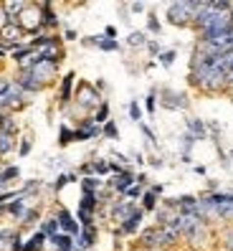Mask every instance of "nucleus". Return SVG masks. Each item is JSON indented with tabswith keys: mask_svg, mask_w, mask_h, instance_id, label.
I'll list each match as a JSON object with an SVG mask.
<instances>
[{
	"mask_svg": "<svg viewBox=\"0 0 233 251\" xmlns=\"http://www.w3.org/2000/svg\"><path fill=\"white\" fill-rule=\"evenodd\" d=\"M23 89L16 79H0V109H18L23 104Z\"/></svg>",
	"mask_w": 233,
	"mask_h": 251,
	"instance_id": "nucleus-1",
	"label": "nucleus"
},
{
	"mask_svg": "<svg viewBox=\"0 0 233 251\" xmlns=\"http://www.w3.org/2000/svg\"><path fill=\"white\" fill-rule=\"evenodd\" d=\"M195 16V3H187V0H180V3H170L167 5V23L172 25H190Z\"/></svg>",
	"mask_w": 233,
	"mask_h": 251,
	"instance_id": "nucleus-2",
	"label": "nucleus"
},
{
	"mask_svg": "<svg viewBox=\"0 0 233 251\" xmlns=\"http://www.w3.org/2000/svg\"><path fill=\"white\" fill-rule=\"evenodd\" d=\"M16 23L28 33H38L43 28V23H41V3H28L23 8V13L16 18Z\"/></svg>",
	"mask_w": 233,
	"mask_h": 251,
	"instance_id": "nucleus-3",
	"label": "nucleus"
},
{
	"mask_svg": "<svg viewBox=\"0 0 233 251\" xmlns=\"http://www.w3.org/2000/svg\"><path fill=\"white\" fill-rule=\"evenodd\" d=\"M56 71H58V66H56V64H51V61H43V58H38V53H36L33 66L28 69V74H31L33 79H38L43 86H46V84L56 76Z\"/></svg>",
	"mask_w": 233,
	"mask_h": 251,
	"instance_id": "nucleus-4",
	"label": "nucleus"
},
{
	"mask_svg": "<svg viewBox=\"0 0 233 251\" xmlns=\"http://www.w3.org/2000/svg\"><path fill=\"white\" fill-rule=\"evenodd\" d=\"M79 104H81L84 109H92V107H96V109H99L101 97H99V92H96V86L86 84V81H81V84H79Z\"/></svg>",
	"mask_w": 233,
	"mask_h": 251,
	"instance_id": "nucleus-5",
	"label": "nucleus"
},
{
	"mask_svg": "<svg viewBox=\"0 0 233 251\" xmlns=\"http://www.w3.org/2000/svg\"><path fill=\"white\" fill-rule=\"evenodd\" d=\"M56 221H58V228H61V233H69V236H76L81 233V226H79V221L71 216L66 208H58V213H56Z\"/></svg>",
	"mask_w": 233,
	"mask_h": 251,
	"instance_id": "nucleus-6",
	"label": "nucleus"
},
{
	"mask_svg": "<svg viewBox=\"0 0 233 251\" xmlns=\"http://www.w3.org/2000/svg\"><path fill=\"white\" fill-rule=\"evenodd\" d=\"M135 183H137V175H135L132 170H124V173L114 175V178L109 180V185H112V188L116 190V193H122V196H124V193H127V190L132 188Z\"/></svg>",
	"mask_w": 233,
	"mask_h": 251,
	"instance_id": "nucleus-7",
	"label": "nucleus"
},
{
	"mask_svg": "<svg viewBox=\"0 0 233 251\" xmlns=\"http://www.w3.org/2000/svg\"><path fill=\"white\" fill-rule=\"evenodd\" d=\"M137 208H140V205H135V201H116V203L112 205V218L119 221V226H122Z\"/></svg>",
	"mask_w": 233,
	"mask_h": 251,
	"instance_id": "nucleus-8",
	"label": "nucleus"
},
{
	"mask_svg": "<svg viewBox=\"0 0 233 251\" xmlns=\"http://www.w3.org/2000/svg\"><path fill=\"white\" fill-rule=\"evenodd\" d=\"M142 221H144V211L142 208H137L132 216H129L127 221H124V224L119 226V233L122 236H132V233H137L140 231V226H142Z\"/></svg>",
	"mask_w": 233,
	"mask_h": 251,
	"instance_id": "nucleus-9",
	"label": "nucleus"
},
{
	"mask_svg": "<svg viewBox=\"0 0 233 251\" xmlns=\"http://www.w3.org/2000/svg\"><path fill=\"white\" fill-rule=\"evenodd\" d=\"M96 241V228H81V233L74 239V251H86V249H92Z\"/></svg>",
	"mask_w": 233,
	"mask_h": 251,
	"instance_id": "nucleus-10",
	"label": "nucleus"
},
{
	"mask_svg": "<svg viewBox=\"0 0 233 251\" xmlns=\"http://www.w3.org/2000/svg\"><path fill=\"white\" fill-rule=\"evenodd\" d=\"M16 81H18L21 89H23V92H28V94H38V92L43 89V84H41L38 79H33L28 71H18V79H16Z\"/></svg>",
	"mask_w": 233,
	"mask_h": 251,
	"instance_id": "nucleus-11",
	"label": "nucleus"
},
{
	"mask_svg": "<svg viewBox=\"0 0 233 251\" xmlns=\"http://www.w3.org/2000/svg\"><path fill=\"white\" fill-rule=\"evenodd\" d=\"M163 107L167 109H185L187 107V97L180 92H163Z\"/></svg>",
	"mask_w": 233,
	"mask_h": 251,
	"instance_id": "nucleus-12",
	"label": "nucleus"
},
{
	"mask_svg": "<svg viewBox=\"0 0 233 251\" xmlns=\"http://www.w3.org/2000/svg\"><path fill=\"white\" fill-rule=\"evenodd\" d=\"M25 198H28V196H23V193H21L18 198H13V201L5 205V211H8L13 218H18V221H21V218L25 216V211H28V201H25Z\"/></svg>",
	"mask_w": 233,
	"mask_h": 251,
	"instance_id": "nucleus-13",
	"label": "nucleus"
},
{
	"mask_svg": "<svg viewBox=\"0 0 233 251\" xmlns=\"http://www.w3.org/2000/svg\"><path fill=\"white\" fill-rule=\"evenodd\" d=\"M74 71H69L66 76L61 79V92H58V101H61V104H69L71 101V89H74Z\"/></svg>",
	"mask_w": 233,
	"mask_h": 251,
	"instance_id": "nucleus-14",
	"label": "nucleus"
},
{
	"mask_svg": "<svg viewBox=\"0 0 233 251\" xmlns=\"http://www.w3.org/2000/svg\"><path fill=\"white\" fill-rule=\"evenodd\" d=\"M41 23H43V28H56L58 25V16L53 13L51 3H41Z\"/></svg>",
	"mask_w": 233,
	"mask_h": 251,
	"instance_id": "nucleus-15",
	"label": "nucleus"
},
{
	"mask_svg": "<svg viewBox=\"0 0 233 251\" xmlns=\"http://www.w3.org/2000/svg\"><path fill=\"white\" fill-rule=\"evenodd\" d=\"M46 241H48V236H46V233H43V231L38 228V231L31 236V239H28V241L23 244V251H41Z\"/></svg>",
	"mask_w": 233,
	"mask_h": 251,
	"instance_id": "nucleus-16",
	"label": "nucleus"
},
{
	"mask_svg": "<svg viewBox=\"0 0 233 251\" xmlns=\"http://www.w3.org/2000/svg\"><path fill=\"white\" fill-rule=\"evenodd\" d=\"M187 132H190L195 140H206L208 137V125L203 120H187Z\"/></svg>",
	"mask_w": 233,
	"mask_h": 251,
	"instance_id": "nucleus-17",
	"label": "nucleus"
},
{
	"mask_svg": "<svg viewBox=\"0 0 233 251\" xmlns=\"http://www.w3.org/2000/svg\"><path fill=\"white\" fill-rule=\"evenodd\" d=\"M96 205H99V193H84V196H81V203H79V211L94 216Z\"/></svg>",
	"mask_w": 233,
	"mask_h": 251,
	"instance_id": "nucleus-18",
	"label": "nucleus"
},
{
	"mask_svg": "<svg viewBox=\"0 0 233 251\" xmlns=\"http://www.w3.org/2000/svg\"><path fill=\"white\" fill-rule=\"evenodd\" d=\"M140 244L147 249V251H155L157 249V226H152V228H144L142 231V236H140Z\"/></svg>",
	"mask_w": 233,
	"mask_h": 251,
	"instance_id": "nucleus-19",
	"label": "nucleus"
},
{
	"mask_svg": "<svg viewBox=\"0 0 233 251\" xmlns=\"http://www.w3.org/2000/svg\"><path fill=\"white\" fill-rule=\"evenodd\" d=\"M81 193H96V190L101 188V180L96 178V175H89V178H81Z\"/></svg>",
	"mask_w": 233,
	"mask_h": 251,
	"instance_id": "nucleus-20",
	"label": "nucleus"
},
{
	"mask_svg": "<svg viewBox=\"0 0 233 251\" xmlns=\"http://www.w3.org/2000/svg\"><path fill=\"white\" fill-rule=\"evenodd\" d=\"M92 120H94V125H99V127H104V125L109 122V104H107V101H101L99 109H96V114L92 117Z\"/></svg>",
	"mask_w": 233,
	"mask_h": 251,
	"instance_id": "nucleus-21",
	"label": "nucleus"
},
{
	"mask_svg": "<svg viewBox=\"0 0 233 251\" xmlns=\"http://www.w3.org/2000/svg\"><path fill=\"white\" fill-rule=\"evenodd\" d=\"M140 208L144 213H147V211H157V196L152 193V190H144V193H142V205H140Z\"/></svg>",
	"mask_w": 233,
	"mask_h": 251,
	"instance_id": "nucleus-22",
	"label": "nucleus"
},
{
	"mask_svg": "<svg viewBox=\"0 0 233 251\" xmlns=\"http://www.w3.org/2000/svg\"><path fill=\"white\" fill-rule=\"evenodd\" d=\"M144 43H147V33H144V31H132L127 36V46H132V49L144 46Z\"/></svg>",
	"mask_w": 233,
	"mask_h": 251,
	"instance_id": "nucleus-23",
	"label": "nucleus"
},
{
	"mask_svg": "<svg viewBox=\"0 0 233 251\" xmlns=\"http://www.w3.org/2000/svg\"><path fill=\"white\" fill-rule=\"evenodd\" d=\"M41 231L46 233L48 239H51V236H56V233H61V228H58V221H56V216H51V218H46V221H43Z\"/></svg>",
	"mask_w": 233,
	"mask_h": 251,
	"instance_id": "nucleus-24",
	"label": "nucleus"
},
{
	"mask_svg": "<svg viewBox=\"0 0 233 251\" xmlns=\"http://www.w3.org/2000/svg\"><path fill=\"white\" fill-rule=\"evenodd\" d=\"M13 150V135H8L5 129H0V155H8Z\"/></svg>",
	"mask_w": 233,
	"mask_h": 251,
	"instance_id": "nucleus-25",
	"label": "nucleus"
},
{
	"mask_svg": "<svg viewBox=\"0 0 233 251\" xmlns=\"http://www.w3.org/2000/svg\"><path fill=\"white\" fill-rule=\"evenodd\" d=\"M18 175H21V168H18V165H10V168H5V170H0V180L8 185L10 180H16Z\"/></svg>",
	"mask_w": 233,
	"mask_h": 251,
	"instance_id": "nucleus-26",
	"label": "nucleus"
},
{
	"mask_svg": "<svg viewBox=\"0 0 233 251\" xmlns=\"http://www.w3.org/2000/svg\"><path fill=\"white\" fill-rule=\"evenodd\" d=\"M69 142H74V129H69L66 125H61V129H58V145L66 147Z\"/></svg>",
	"mask_w": 233,
	"mask_h": 251,
	"instance_id": "nucleus-27",
	"label": "nucleus"
},
{
	"mask_svg": "<svg viewBox=\"0 0 233 251\" xmlns=\"http://www.w3.org/2000/svg\"><path fill=\"white\" fill-rule=\"evenodd\" d=\"M76 180V173H64V175H58L56 183H53V190H61L66 183H74Z\"/></svg>",
	"mask_w": 233,
	"mask_h": 251,
	"instance_id": "nucleus-28",
	"label": "nucleus"
},
{
	"mask_svg": "<svg viewBox=\"0 0 233 251\" xmlns=\"http://www.w3.org/2000/svg\"><path fill=\"white\" fill-rule=\"evenodd\" d=\"M101 135H104V137H109V140H116V137H119V129H116L114 120H109L104 127H101Z\"/></svg>",
	"mask_w": 233,
	"mask_h": 251,
	"instance_id": "nucleus-29",
	"label": "nucleus"
},
{
	"mask_svg": "<svg viewBox=\"0 0 233 251\" xmlns=\"http://www.w3.org/2000/svg\"><path fill=\"white\" fill-rule=\"evenodd\" d=\"M175 56H178V53H175L172 49H170V51H160V56H157V58H160V66H165V69L172 66V64H175Z\"/></svg>",
	"mask_w": 233,
	"mask_h": 251,
	"instance_id": "nucleus-30",
	"label": "nucleus"
},
{
	"mask_svg": "<svg viewBox=\"0 0 233 251\" xmlns=\"http://www.w3.org/2000/svg\"><path fill=\"white\" fill-rule=\"evenodd\" d=\"M92 168H94L96 175H107V173H109V162H104V160H94V162H92Z\"/></svg>",
	"mask_w": 233,
	"mask_h": 251,
	"instance_id": "nucleus-31",
	"label": "nucleus"
},
{
	"mask_svg": "<svg viewBox=\"0 0 233 251\" xmlns=\"http://www.w3.org/2000/svg\"><path fill=\"white\" fill-rule=\"evenodd\" d=\"M155 107H157V94H155V92H150V94H147V99H144V109H147L150 114H155Z\"/></svg>",
	"mask_w": 233,
	"mask_h": 251,
	"instance_id": "nucleus-32",
	"label": "nucleus"
},
{
	"mask_svg": "<svg viewBox=\"0 0 233 251\" xmlns=\"http://www.w3.org/2000/svg\"><path fill=\"white\" fill-rule=\"evenodd\" d=\"M129 117H132L135 122H142V109L137 101H129Z\"/></svg>",
	"mask_w": 233,
	"mask_h": 251,
	"instance_id": "nucleus-33",
	"label": "nucleus"
},
{
	"mask_svg": "<svg viewBox=\"0 0 233 251\" xmlns=\"http://www.w3.org/2000/svg\"><path fill=\"white\" fill-rule=\"evenodd\" d=\"M147 31H150V33H155V36H157L160 31H163V25H160L157 16H150V18H147Z\"/></svg>",
	"mask_w": 233,
	"mask_h": 251,
	"instance_id": "nucleus-34",
	"label": "nucleus"
},
{
	"mask_svg": "<svg viewBox=\"0 0 233 251\" xmlns=\"http://www.w3.org/2000/svg\"><path fill=\"white\" fill-rule=\"evenodd\" d=\"M142 193H144V190H142V185H137V183H135V185L129 188L124 196H127V198H142Z\"/></svg>",
	"mask_w": 233,
	"mask_h": 251,
	"instance_id": "nucleus-35",
	"label": "nucleus"
},
{
	"mask_svg": "<svg viewBox=\"0 0 233 251\" xmlns=\"http://www.w3.org/2000/svg\"><path fill=\"white\" fill-rule=\"evenodd\" d=\"M140 127H142V135L147 137V142H150V145H157V137H155V132H152V129H150L147 125H140Z\"/></svg>",
	"mask_w": 233,
	"mask_h": 251,
	"instance_id": "nucleus-36",
	"label": "nucleus"
},
{
	"mask_svg": "<svg viewBox=\"0 0 233 251\" xmlns=\"http://www.w3.org/2000/svg\"><path fill=\"white\" fill-rule=\"evenodd\" d=\"M36 218H38V208H28V211H25V216H23L21 221H23V224H33Z\"/></svg>",
	"mask_w": 233,
	"mask_h": 251,
	"instance_id": "nucleus-37",
	"label": "nucleus"
},
{
	"mask_svg": "<svg viewBox=\"0 0 233 251\" xmlns=\"http://www.w3.org/2000/svg\"><path fill=\"white\" fill-rule=\"evenodd\" d=\"M144 46H147V51H150L152 56H160V43H157V41H147Z\"/></svg>",
	"mask_w": 233,
	"mask_h": 251,
	"instance_id": "nucleus-38",
	"label": "nucleus"
},
{
	"mask_svg": "<svg viewBox=\"0 0 233 251\" xmlns=\"http://www.w3.org/2000/svg\"><path fill=\"white\" fill-rule=\"evenodd\" d=\"M104 38H112V41L116 38V28H114V25H107V28H104Z\"/></svg>",
	"mask_w": 233,
	"mask_h": 251,
	"instance_id": "nucleus-39",
	"label": "nucleus"
},
{
	"mask_svg": "<svg viewBox=\"0 0 233 251\" xmlns=\"http://www.w3.org/2000/svg\"><path fill=\"white\" fill-rule=\"evenodd\" d=\"M28 152H31V140H23V145H21V157H25Z\"/></svg>",
	"mask_w": 233,
	"mask_h": 251,
	"instance_id": "nucleus-40",
	"label": "nucleus"
},
{
	"mask_svg": "<svg viewBox=\"0 0 233 251\" xmlns=\"http://www.w3.org/2000/svg\"><path fill=\"white\" fill-rule=\"evenodd\" d=\"M13 251H23V239L21 236H13Z\"/></svg>",
	"mask_w": 233,
	"mask_h": 251,
	"instance_id": "nucleus-41",
	"label": "nucleus"
},
{
	"mask_svg": "<svg viewBox=\"0 0 233 251\" xmlns=\"http://www.w3.org/2000/svg\"><path fill=\"white\" fill-rule=\"evenodd\" d=\"M226 249H228V251H233V231H228V233H226Z\"/></svg>",
	"mask_w": 233,
	"mask_h": 251,
	"instance_id": "nucleus-42",
	"label": "nucleus"
},
{
	"mask_svg": "<svg viewBox=\"0 0 233 251\" xmlns=\"http://www.w3.org/2000/svg\"><path fill=\"white\" fill-rule=\"evenodd\" d=\"M64 38L66 41H76V31H74V28H69V31L64 33Z\"/></svg>",
	"mask_w": 233,
	"mask_h": 251,
	"instance_id": "nucleus-43",
	"label": "nucleus"
},
{
	"mask_svg": "<svg viewBox=\"0 0 233 251\" xmlns=\"http://www.w3.org/2000/svg\"><path fill=\"white\" fill-rule=\"evenodd\" d=\"M129 8H132L135 13H142L144 8H147V5H144V3H132V5H129Z\"/></svg>",
	"mask_w": 233,
	"mask_h": 251,
	"instance_id": "nucleus-44",
	"label": "nucleus"
},
{
	"mask_svg": "<svg viewBox=\"0 0 233 251\" xmlns=\"http://www.w3.org/2000/svg\"><path fill=\"white\" fill-rule=\"evenodd\" d=\"M3 125H5V117H3V114H0V129H3Z\"/></svg>",
	"mask_w": 233,
	"mask_h": 251,
	"instance_id": "nucleus-45",
	"label": "nucleus"
},
{
	"mask_svg": "<svg viewBox=\"0 0 233 251\" xmlns=\"http://www.w3.org/2000/svg\"><path fill=\"white\" fill-rule=\"evenodd\" d=\"M0 213H5V205H3V208H0Z\"/></svg>",
	"mask_w": 233,
	"mask_h": 251,
	"instance_id": "nucleus-46",
	"label": "nucleus"
},
{
	"mask_svg": "<svg viewBox=\"0 0 233 251\" xmlns=\"http://www.w3.org/2000/svg\"><path fill=\"white\" fill-rule=\"evenodd\" d=\"M228 157H233V150H231V152H228Z\"/></svg>",
	"mask_w": 233,
	"mask_h": 251,
	"instance_id": "nucleus-47",
	"label": "nucleus"
}]
</instances>
